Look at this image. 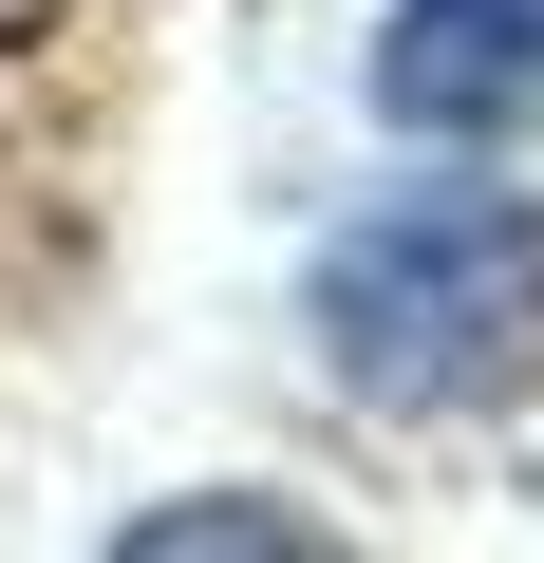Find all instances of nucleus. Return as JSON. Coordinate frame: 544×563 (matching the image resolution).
Wrapping results in <instances>:
<instances>
[{"label":"nucleus","instance_id":"1","mask_svg":"<svg viewBox=\"0 0 544 563\" xmlns=\"http://www.w3.org/2000/svg\"><path fill=\"white\" fill-rule=\"evenodd\" d=\"M301 320H320V376L376 395V413H507L544 376V207L525 188H376L320 282H301Z\"/></svg>","mask_w":544,"mask_h":563},{"label":"nucleus","instance_id":"2","mask_svg":"<svg viewBox=\"0 0 544 563\" xmlns=\"http://www.w3.org/2000/svg\"><path fill=\"white\" fill-rule=\"evenodd\" d=\"M376 113L432 132V151H488L544 113V0H413L376 38Z\"/></svg>","mask_w":544,"mask_h":563},{"label":"nucleus","instance_id":"3","mask_svg":"<svg viewBox=\"0 0 544 563\" xmlns=\"http://www.w3.org/2000/svg\"><path fill=\"white\" fill-rule=\"evenodd\" d=\"M95 563H338L282 488H169V507H132Z\"/></svg>","mask_w":544,"mask_h":563}]
</instances>
